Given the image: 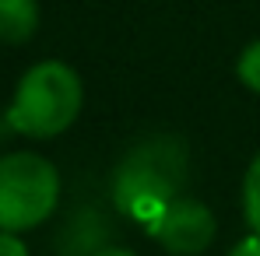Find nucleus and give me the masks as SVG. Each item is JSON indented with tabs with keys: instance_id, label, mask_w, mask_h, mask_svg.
<instances>
[{
	"instance_id": "nucleus-1",
	"label": "nucleus",
	"mask_w": 260,
	"mask_h": 256,
	"mask_svg": "<svg viewBox=\"0 0 260 256\" xmlns=\"http://www.w3.org/2000/svg\"><path fill=\"white\" fill-rule=\"evenodd\" d=\"M190 175V151L173 133H151L127 148L113 169V204L130 221L148 225L166 204L183 197Z\"/></svg>"
},
{
	"instance_id": "nucleus-2",
	"label": "nucleus",
	"mask_w": 260,
	"mask_h": 256,
	"mask_svg": "<svg viewBox=\"0 0 260 256\" xmlns=\"http://www.w3.org/2000/svg\"><path fill=\"white\" fill-rule=\"evenodd\" d=\"M81 105H85V85L78 70L60 60H43L18 81L7 123L32 140H49L71 130Z\"/></svg>"
},
{
	"instance_id": "nucleus-3",
	"label": "nucleus",
	"mask_w": 260,
	"mask_h": 256,
	"mask_svg": "<svg viewBox=\"0 0 260 256\" xmlns=\"http://www.w3.org/2000/svg\"><path fill=\"white\" fill-rule=\"evenodd\" d=\"M60 207V172L36 151L0 155V232H28Z\"/></svg>"
},
{
	"instance_id": "nucleus-4",
	"label": "nucleus",
	"mask_w": 260,
	"mask_h": 256,
	"mask_svg": "<svg viewBox=\"0 0 260 256\" xmlns=\"http://www.w3.org/2000/svg\"><path fill=\"white\" fill-rule=\"evenodd\" d=\"M144 228L166 253H173V256L204 253L218 235V221L211 214V207L193 200V197H176L173 204H166Z\"/></svg>"
},
{
	"instance_id": "nucleus-5",
	"label": "nucleus",
	"mask_w": 260,
	"mask_h": 256,
	"mask_svg": "<svg viewBox=\"0 0 260 256\" xmlns=\"http://www.w3.org/2000/svg\"><path fill=\"white\" fill-rule=\"evenodd\" d=\"M109 246V217L99 207H81L63 221L56 249L63 256H95Z\"/></svg>"
},
{
	"instance_id": "nucleus-6",
	"label": "nucleus",
	"mask_w": 260,
	"mask_h": 256,
	"mask_svg": "<svg viewBox=\"0 0 260 256\" xmlns=\"http://www.w3.org/2000/svg\"><path fill=\"white\" fill-rule=\"evenodd\" d=\"M39 28V0H0V43L21 46Z\"/></svg>"
},
{
	"instance_id": "nucleus-7",
	"label": "nucleus",
	"mask_w": 260,
	"mask_h": 256,
	"mask_svg": "<svg viewBox=\"0 0 260 256\" xmlns=\"http://www.w3.org/2000/svg\"><path fill=\"white\" fill-rule=\"evenodd\" d=\"M243 214H246V225L253 228V235H260V155L250 162L246 179H243Z\"/></svg>"
},
{
	"instance_id": "nucleus-8",
	"label": "nucleus",
	"mask_w": 260,
	"mask_h": 256,
	"mask_svg": "<svg viewBox=\"0 0 260 256\" xmlns=\"http://www.w3.org/2000/svg\"><path fill=\"white\" fill-rule=\"evenodd\" d=\"M236 74H239V81L250 88V91H257V95H260V39H257V43H250L243 53H239Z\"/></svg>"
},
{
	"instance_id": "nucleus-9",
	"label": "nucleus",
	"mask_w": 260,
	"mask_h": 256,
	"mask_svg": "<svg viewBox=\"0 0 260 256\" xmlns=\"http://www.w3.org/2000/svg\"><path fill=\"white\" fill-rule=\"evenodd\" d=\"M0 256H28V246L11 235V232H0Z\"/></svg>"
},
{
	"instance_id": "nucleus-10",
	"label": "nucleus",
	"mask_w": 260,
	"mask_h": 256,
	"mask_svg": "<svg viewBox=\"0 0 260 256\" xmlns=\"http://www.w3.org/2000/svg\"><path fill=\"white\" fill-rule=\"evenodd\" d=\"M229 256H260V235H250V239H243L236 249Z\"/></svg>"
},
{
	"instance_id": "nucleus-11",
	"label": "nucleus",
	"mask_w": 260,
	"mask_h": 256,
	"mask_svg": "<svg viewBox=\"0 0 260 256\" xmlns=\"http://www.w3.org/2000/svg\"><path fill=\"white\" fill-rule=\"evenodd\" d=\"M95 256H137V253H130V249H123V246H106V249H99Z\"/></svg>"
}]
</instances>
